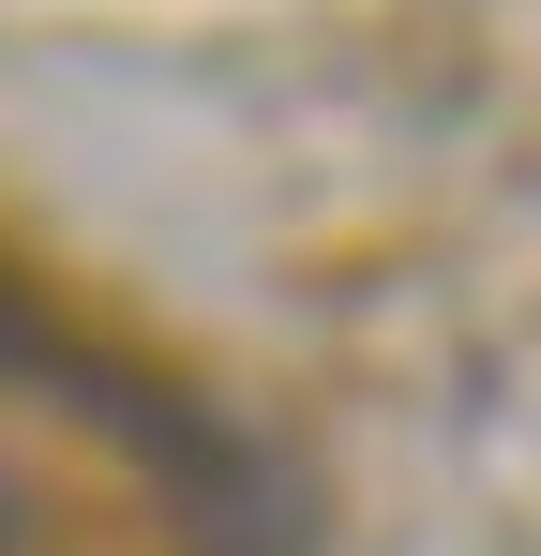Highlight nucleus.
Listing matches in <instances>:
<instances>
[{
	"mask_svg": "<svg viewBox=\"0 0 541 556\" xmlns=\"http://www.w3.org/2000/svg\"><path fill=\"white\" fill-rule=\"evenodd\" d=\"M15 542H30V496H15V466H0V556H15Z\"/></svg>",
	"mask_w": 541,
	"mask_h": 556,
	"instance_id": "obj_1",
	"label": "nucleus"
}]
</instances>
